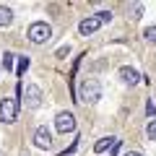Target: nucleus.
Segmentation results:
<instances>
[{
    "label": "nucleus",
    "instance_id": "nucleus-11",
    "mask_svg": "<svg viewBox=\"0 0 156 156\" xmlns=\"http://www.w3.org/2000/svg\"><path fill=\"white\" fill-rule=\"evenodd\" d=\"M13 60H16V55H13V52H5V57H3V68H5V70H13Z\"/></svg>",
    "mask_w": 156,
    "mask_h": 156
},
{
    "label": "nucleus",
    "instance_id": "nucleus-3",
    "mask_svg": "<svg viewBox=\"0 0 156 156\" xmlns=\"http://www.w3.org/2000/svg\"><path fill=\"white\" fill-rule=\"evenodd\" d=\"M18 109H21L18 99H13V96L3 99V101H0V122H5V125H13V122L18 120Z\"/></svg>",
    "mask_w": 156,
    "mask_h": 156
},
{
    "label": "nucleus",
    "instance_id": "nucleus-16",
    "mask_svg": "<svg viewBox=\"0 0 156 156\" xmlns=\"http://www.w3.org/2000/svg\"><path fill=\"white\" fill-rule=\"evenodd\" d=\"M68 52H70V47H60V50H57V57H65Z\"/></svg>",
    "mask_w": 156,
    "mask_h": 156
},
{
    "label": "nucleus",
    "instance_id": "nucleus-14",
    "mask_svg": "<svg viewBox=\"0 0 156 156\" xmlns=\"http://www.w3.org/2000/svg\"><path fill=\"white\" fill-rule=\"evenodd\" d=\"M143 37L148 39V42H154V44H156V26H148V29L143 31Z\"/></svg>",
    "mask_w": 156,
    "mask_h": 156
},
{
    "label": "nucleus",
    "instance_id": "nucleus-15",
    "mask_svg": "<svg viewBox=\"0 0 156 156\" xmlns=\"http://www.w3.org/2000/svg\"><path fill=\"white\" fill-rule=\"evenodd\" d=\"M96 18H99L101 23H107V21H112V13L109 11H99V13H96Z\"/></svg>",
    "mask_w": 156,
    "mask_h": 156
},
{
    "label": "nucleus",
    "instance_id": "nucleus-13",
    "mask_svg": "<svg viewBox=\"0 0 156 156\" xmlns=\"http://www.w3.org/2000/svg\"><path fill=\"white\" fill-rule=\"evenodd\" d=\"M26 68H29V57H21V60H18L16 73H18V76H23V73H26Z\"/></svg>",
    "mask_w": 156,
    "mask_h": 156
},
{
    "label": "nucleus",
    "instance_id": "nucleus-8",
    "mask_svg": "<svg viewBox=\"0 0 156 156\" xmlns=\"http://www.w3.org/2000/svg\"><path fill=\"white\" fill-rule=\"evenodd\" d=\"M120 78H122V81H125V83H130V86H133V83H138V70H135V68H128V65H122V68H120Z\"/></svg>",
    "mask_w": 156,
    "mask_h": 156
},
{
    "label": "nucleus",
    "instance_id": "nucleus-9",
    "mask_svg": "<svg viewBox=\"0 0 156 156\" xmlns=\"http://www.w3.org/2000/svg\"><path fill=\"white\" fill-rule=\"evenodd\" d=\"M115 146H117V138H99L96 146H94V151L96 154H104L107 148H115Z\"/></svg>",
    "mask_w": 156,
    "mask_h": 156
},
{
    "label": "nucleus",
    "instance_id": "nucleus-17",
    "mask_svg": "<svg viewBox=\"0 0 156 156\" xmlns=\"http://www.w3.org/2000/svg\"><path fill=\"white\" fill-rule=\"evenodd\" d=\"M122 156H143V154H138V151H125Z\"/></svg>",
    "mask_w": 156,
    "mask_h": 156
},
{
    "label": "nucleus",
    "instance_id": "nucleus-10",
    "mask_svg": "<svg viewBox=\"0 0 156 156\" xmlns=\"http://www.w3.org/2000/svg\"><path fill=\"white\" fill-rule=\"evenodd\" d=\"M13 21V11L8 5H0V26H8Z\"/></svg>",
    "mask_w": 156,
    "mask_h": 156
},
{
    "label": "nucleus",
    "instance_id": "nucleus-4",
    "mask_svg": "<svg viewBox=\"0 0 156 156\" xmlns=\"http://www.w3.org/2000/svg\"><path fill=\"white\" fill-rule=\"evenodd\" d=\"M55 128H57V133H62V135L73 133V130H76V117H73L70 112H60V115L55 117Z\"/></svg>",
    "mask_w": 156,
    "mask_h": 156
},
{
    "label": "nucleus",
    "instance_id": "nucleus-5",
    "mask_svg": "<svg viewBox=\"0 0 156 156\" xmlns=\"http://www.w3.org/2000/svg\"><path fill=\"white\" fill-rule=\"evenodd\" d=\"M42 99H44V94H42V89L39 86H26V107L29 109H37L39 104H42Z\"/></svg>",
    "mask_w": 156,
    "mask_h": 156
},
{
    "label": "nucleus",
    "instance_id": "nucleus-6",
    "mask_svg": "<svg viewBox=\"0 0 156 156\" xmlns=\"http://www.w3.org/2000/svg\"><path fill=\"white\" fill-rule=\"evenodd\" d=\"M34 143H37V148H50L52 146V133L42 125V128H37V133H34Z\"/></svg>",
    "mask_w": 156,
    "mask_h": 156
},
{
    "label": "nucleus",
    "instance_id": "nucleus-2",
    "mask_svg": "<svg viewBox=\"0 0 156 156\" xmlns=\"http://www.w3.org/2000/svg\"><path fill=\"white\" fill-rule=\"evenodd\" d=\"M29 39H31L34 44H44V42H50L52 39V26L47 21H34L31 26H29Z\"/></svg>",
    "mask_w": 156,
    "mask_h": 156
},
{
    "label": "nucleus",
    "instance_id": "nucleus-7",
    "mask_svg": "<svg viewBox=\"0 0 156 156\" xmlns=\"http://www.w3.org/2000/svg\"><path fill=\"white\" fill-rule=\"evenodd\" d=\"M99 26H101V21L96 16H89V18H83V21L78 23V31L83 34V37H89V34H94V31H99Z\"/></svg>",
    "mask_w": 156,
    "mask_h": 156
},
{
    "label": "nucleus",
    "instance_id": "nucleus-12",
    "mask_svg": "<svg viewBox=\"0 0 156 156\" xmlns=\"http://www.w3.org/2000/svg\"><path fill=\"white\" fill-rule=\"evenodd\" d=\"M146 135H148V140H156V120H151L146 125Z\"/></svg>",
    "mask_w": 156,
    "mask_h": 156
},
{
    "label": "nucleus",
    "instance_id": "nucleus-1",
    "mask_svg": "<svg viewBox=\"0 0 156 156\" xmlns=\"http://www.w3.org/2000/svg\"><path fill=\"white\" fill-rule=\"evenodd\" d=\"M101 99V83L94 81V78H86L81 83V91H78V101H86V104H94V101Z\"/></svg>",
    "mask_w": 156,
    "mask_h": 156
}]
</instances>
